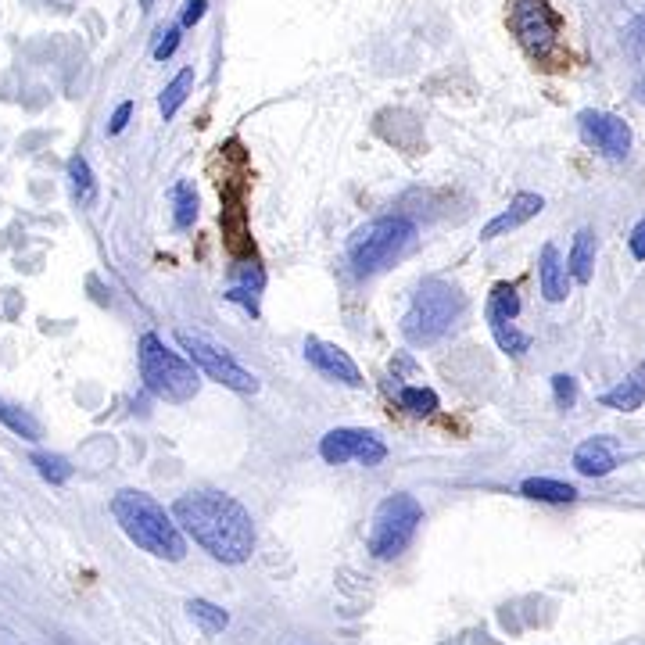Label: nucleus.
<instances>
[{
  "label": "nucleus",
  "mask_w": 645,
  "mask_h": 645,
  "mask_svg": "<svg viewBox=\"0 0 645 645\" xmlns=\"http://www.w3.org/2000/svg\"><path fill=\"white\" fill-rule=\"evenodd\" d=\"M205 8H208V0H190L187 8H183L180 29H190V26H198L201 18H205Z\"/></svg>",
  "instance_id": "c756f323"
},
{
  "label": "nucleus",
  "mask_w": 645,
  "mask_h": 645,
  "mask_svg": "<svg viewBox=\"0 0 645 645\" xmlns=\"http://www.w3.org/2000/svg\"><path fill=\"white\" fill-rule=\"evenodd\" d=\"M631 380H635V387H638V391H642V398H645V359L635 366V373H631Z\"/></svg>",
  "instance_id": "473e14b6"
},
{
  "label": "nucleus",
  "mask_w": 645,
  "mask_h": 645,
  "mask_svg": "<svg viewBox=\"0 0 645 645\" xmlns=\"http://www.w3.org/2000/svg\"><path fill=\"white\" fill-rule=\"evenodd\" d=\"M140 377L147 391L158 395L162 402H190L198 395V370L183 355L169 352L162 337L144 334L140 337Z\"/></svg>",
  "instance_id": "20e7f679"
},
{
  "label": "nucleus",
  "mask_w": 645,
  "mask_h": 645,
  "mask_svg": "<svg viewBox=\"0 0 645 645\" xmlns=\"http://www.w3.org/2000/svg\"><path fill=\"white\" fill-rule=\"evenodd\" d=\"M509 29L534 61L559 54V18L545 0H509Z\"/></svg>",
  "instance_id": "0eeeda50"
},
{
  "label": "nucleus",
  "mask_w": 645,
  "mask_h": 645,
  "mask_svg": "<svg viewBox=\"0 0 645 645\" xmlns=\"http://www.w3.org/2000/svg\"><path fill=\"white\" fill-rule=\"evenodd\" d=\"M176 47H180V26L165 29L162 40H158V47H155V58H158V61L172 58V54H176Z\"/></svg>",
  "instance_id": "c85d7f7f"
},
{
  "label": "nucleus",
  "mask_w": 645,
  "mask_h": 645,
  "mask_svg": "<svg viewBox=\"0 0 645 645\" xmlns=\"http://www.w3.org/2000/svg\"><path fill=\"white\" fill-rule=\"evenodd\" d=\"M187 610H190V617L201 624V631H205V635H219V631L230 624V613H226L223 606L208 602V599H190Z\"/></svg>",
  "instance_id": "a211bd4d"
},
{
  "label": "nucleus",
  "mask_w": 645,
  "mask_h": 645,
  "mask_svg": "<svg viewBox=\"0 0 645 645\" xmlns=\"http://www.w3.org/2000/svg\"><path fill=\"white\" fill-rule=\"evenodd\" d=\"M172 205H176V226L180 230L194 226V219H198V194H194L190 183H176L172 187Z\"/></svg>",
  "instance_id": "412c9836"
},
{
  "label": "nucleus",
  "mask_w": 645,
  "mask_h": 645,
  "mask_svg": "<svg viewBox=\"0 0 645 645\" xmlns=\"http://www.w3.org/2000/svg\"><path fill=\"white\" fill-rule=\"evenodd\" d=\"M581 140L606 158H624L631 151V129L620 115L610 112H581Z\"/></svg>",
  "instance_id": "9d476101"
},
{
  "label": "nucleus",
  "mask_w": 645,
  "mask_h": 645,
  "mask_svg": "<svg viewBox=\"0 0 645 645\" xmlns=\"http://www.w3.org/2000/svg\"><path fill=\"white\" fill-rule=\"evenodd\" d=\"M319 456L327 463H362V466H380L387 459V445L370 434V430H355V427H337L330 430L327 438L319 441Z\"/></svg>",
  "instance_id": "1a4fd4ad"
},
{
  "label": "nucleus",
  "mask_w": 645,
  "mask_h": 645,
  "mask_svg": "<svg viewBox=\"0 0 645 645\" xmlns=\"http://www.w3.org/2000/svg\"><path fill=\"white\" fill-rule=\"evenodd\" d=\"M112 513L119 520V527L126 531V538L137 549L151 552L158 559H169V563H180L187 556V542H183V531L176 527L172 513H165L151 495L144 491H119L112 499Z\"/></svg>",
  "instance_id": "f03ea898"
},
{
  "label": "nucleus",
  "mask_w": 645,
  "mask_h": 645,
  "mask_svg": "<svg viewBox=\"0 0 645 645\" xmlns=\"http://www.w3.org/2000/svg\"><path fill=\"white\" fill-rule=\"evenodd\" d=\"M0 420L8 423L15 434H22V438H29V441L40 438V427H36V423L29 420L26 413H15V409H11V405H4V402H0Z\"/></svg>",
  "instance_id": "a878e982"
},
{
  "label": "nucleus",
  "mask_w": 645,
  "mask_h": 645,
  "mask_svg": "<svg viewBox=\"0 0 645 645\" xmlns=\"http://www.w3.org/2000/svg\"><path fill=\"white\" fill-rule=\"evenodd\" d=\"M488 316H502V319H516L520 316V298L509 284H499L488 298Z\"/></svg>",
  "instance_id": "b1692460"
},
{
  "label": "nucleus",
  "mask_w": 645,
  "mask_h": 645,
  "mask_svg": "<svg viewBox=\"0 0 645 645\" xmlns=\"http://www.w3.org/2000/svg\"><path fill=\"white\" fill-rule=\"evenodd\" d=\"M527 499H538V502H574L577 491L574 484H563V481H552V477H527L520 484Z\"/></svg>",
  "instance_id": "dca6fc26"
},
{
  "label": "nucleus",
  "mask_w": 645,
  "mask_h": 645,
  "mask_svg": "<svg viewBox=\"0 0 645 645\" xmlns=\"http://www.w3.org/2000/svg\"><path fill=\"white\" fill-rule=\"evenodd\" d=\"M129 115H133V104L129 101H122L119 108H115V115H112V122H108V133H122V129H126V122H129Z\"/></svg>",
  "instance_id": "7c9ffc66"
},
{
  "label": "nucleus",
  "mask_w": 645,
  "mask_h": 645,
  "mask_svg": "<svg viewBox=\"0 0 645 645\" xmlns=\"http://www.w3.org/2000/svg\"><path fill=\"white\" fill-rule=\"evenodd\" d=\"M491 323V334H495V341H499V348L506 355H513V359H520V355L531 348V337L520 334V330L513 327V319H502V316H488Z\"/></svg>",
  "instance_id": "f3484780"
},
{
  "label": "nucleus",
  "mask_w": 645,
  "mask_h": 645,
  "mask_svg": "<svg viewBox=\"0 0 645 645\" xmlns=\"http://www.w3.org/2000/svg\"><path fill=\"white\" fill-rule=\"evenodd\" d=\"M624 43H628V51H631V54L645 58V11H642V15L631 18V26L624 29Z\"/></svg>",
  "instance_id": "cd10ccee"
},
{
  "label": "nucleus",
  "mask_w": 645,
  "mask_h": 645,
  "mask_svg": "<svg viewBox=\"0 0 645 645\" xmlns=\"http://www.w3.org/2000/svg\"><path fill=\"white\" fill-rule=\"evenodd\" d=\"M592 266H595V237L592 230H577L574 248H570V258H567V273L574 276L577 284H588L592 280Z\"/></svg>",
  "instance_id": "2eb2a0df"
},
{
  "label": "nucleus",
  "mask_w": 645,
  "mask_h": 645,
  "mask_svg": "<svg viewBox=\"0 0 645 645\" xmlns=\"http://www.w3.org/2000/svg\"><path fill=\"white\" fill-rule=\"evenodd\" d=\"M545 208V201L538 198V194H516L513 201H509V208L502 215H495L488 226L481 230V241H495V237H502V233H509V230H516V226H524L527 219H534V215L542 212Z\"/></svg>",
  "instance_id": "f8f14e48"
},
{
  "label": "nucleus",
  "mask_w": 645,
  "mask_h": 645,
  "mask_svg": "<svg viewBox=\"0 0 645 645\" xmlns=\"http://www.w3.org/2000/svg\"><path fill=\"white\" fill-rule=\"evenodd\" d=\"M538 284H542V294L545 301H563L570 291V276H567V266L559 262V251L552 244L542 248V258H538Z\"/></svg>",
  "instance_id": "ddd939ff"
},
{
  "label": "nucleus",
  "mask_w": 645,
  "mask_h": 645,
  "mask_svg": "<svg viewBox=\"0 0 645 645\" xmlns=\"http://www.w3.org/2000/svg\"><path fill=\"white\" fill-rule=\"evenodd\" d=\"M466 298L445 280H423L413 294V305L402 316V334L413 344H430L445 337L463 316Z\"/></svg>",
  "instance_id": "7ed1b4c3"
},
{
  "label": "nucleus",
  "mask_w": 645,
  "mask_h": 645,
  "mask_svg": "<svg viewBox=\"0 0 645 645\" xmlns=\"http://www.w3.org/2000/svg\"><path fill=\"white\" fill-rule=\"evenodd\" d=\"M33 463H36V470H40L43 481H51V484H65L72 477V466L61 456H51V452H36Z\"/></svg>",
  "instance_id": "393cba45"
},
{
  "label": "nucleus",
  "mask_w": 645,
  "mask_h": 645,
  "mask_svg": "<svg viewBox=\"0 0 645 645\" xmlns=\"http://www.w3.org/2000/svg\"><path fill=\"white\" fill-rule=\"evenodd\" d=\"M631 255L635 258H645V219L631 230Z\"/></svg>",
  "instance_id": "2f4dec72"
},
{
  "label": "nucleus",
  "mask_w": 645,
  "mask_h": 645,
  "mask_svg": "<svg viewBox=\"0 0 645 645\" xmlns=\"http://www.w3.org/2000/svg\"><path fill=\"white\" fill-rule=\"evenodd\" d=\"M416 237V226L405 215H384L366 223L352 241H348V258L359 273H380L402 255Z\"/></svg>",
  "instance_id": "39448f33"
},
{
  "label": "nucleus",
  "mask_w": 645,
  "mask_h": 645,
  "mask_svg": "<svg viewBox=\"0 0 645 645\" xmlns=\"http://www.w3.org/2000/svg\"><path fill=\"white\" fill-rule=\"evenodd\" d=\"M305 359H309L327 380H337V384H348V387H362L359 366H355L352 355L344 352V348H337V344L309 337V341H305Z\"/></svg>",
  "instance_id": "9b49d317"
},
{
  "label": "nucleus",
  "mask_w": 645,
  "mask_h": 645,
  "mask_svg": "<svg viewBox=\"0 0 645 645\" xmlns=\"http://www.w3.org/2000/svg\"><path fill=\"white\" fill-rule=\"evenodd\" d=\"M552 395H556L559 409H574V402H577V380L567 377V373L552 377Z\"/></svg>",
  "instance_id": "bb28decb"
},
{
  "label": "nucleus",
  "mask_w": 645,
  "mask_h": 645,
  "mask_svg": "<svg viewBox=\"0 0 645 645\" xmlns=\"http://www.w3.org/2000/svg\"><path fill=\"white\" fill-rule=\"evenodd\" d=\"M176 341H180L183 352L194 359V366H198L201 373H208L215 384L230 387V391H241V395H251V391H258V380L251 377L244 366H237V362H233L230 355L223 352V348H215L212 341H205L201 334H190V330H176Z\"/></svg>",
  "instance_id": "6e6552de"
},
{
  "label": "nucleus",
  "mask_w": 645,
  "mask_h": 645,
  "mask_svg": "<svg viewBox=\"0 0 645 645\" xmlns=\"http://www.w3.org/2000/svg\"><path fill=\"white\" fill-rule=\"evenodd\" d=\"M190 86H194V69H183L180 76H176L169 86H165L162 101H158V108H162V115H165V119H172V115L180 112V104L187 101Z\"/></svg>",
  "instance_id": "6ab92c4d"
},
{
  "label": "nucleus",
  "mask_w": 645,
  "mask_h": 645,
  "mask_svg": "<svg viewBox=\"0 0 645 645\" xmlns=\"http://www.w3.org/2000/svg\"><path fill=\"white\" fill-rule=\"evenodd\" d=\"M642 391L635 387V380H620L613 391H606L602 395V405H610V409H620V413H635V409H642Z\"/></svg>",
  "instance_id": "4be33fe9"
},
{
  "label": "nucleus",
  "mask_w": 645,
  "mask_h": 645,
  "mask_svg": "<svg viewBox=\"0 0 645 645\" xmlns=\"http://www.w3.org/2000/svg\"><path fill=\"white\" fill-rule=\"evenodd\" d=\"M574 466H577V473H585V477H606V473L617 466V456H613V448L606 438H588L577 445Z\"/></svg>",
  "instance_id": "4468645a"
},
{
  "label": "nucleus",
  "mask_w": 645,
  "mask_h": 645,
  "mask_svg": "<svg viewBox=\"0 0 645 645\" xmlns=\"http://www.w3.org/2000/svg\"><path fill=\"white\" fill-rule=\"evenodd\" d=\"M140 8H144V11H147V8H151V0H140Z\"/></svg>",
  "instance_id": "f704fd0d"
},
{
  "label": "nucleus",
  "mask_w": 645,
  "mask_h": 645,
  "mask_svg": "<svg viewBox=\"0 0 645 645\" xmlns=\"http://www.w3.org/2000/svg\"><path fill=\"white\" fill-rule=\"evenodd\" d=\"M172 520L223 563H244L255 552L251 513L223 491H190L172 502Z\"/></svg>",
  "instance_id": "f257e3e1"
},
{
  "label": "nucleus",
  "mask_w": 645,
  "mask_h": 645,
  "mask_svg": "<svg viewBox=\"0 0 645 645\" xmlns=\"http://www.w3.org/2000/svg\"><path fill=\"white\" fill-rule=\"evenodd\" d=\"M69 180H72V194H76L83 205H94L97 198V187H94V172L86 165V158H72L69 162Z\"/></svg>",
  "instance_id": "aec40b11"
},
{
  "label": "nucleus",
  "mask_w": 645,
  "mask_h": 645,
  "mask_svg": "<svg viewBox=\"0 0 645 645\" xmlns=\"http://www.w3.org/2000/svg\"><path fill=\"white\" fill-rule=\"evenodd\" d=\"M420 524H423V506L413 495H405V491L387 495L377 506V513H373L370 534H366V549L377 559H395L398 552L409 549Z\"/></svg>",
  "instance_id": "423d86ee"
},
{
  "label": "nucleus",
  "mask_w": 645,
  "mask_h": 645,
  "mask_svg": "<svg viewBox=\"0 0 645 645\" xmlns=\"http://www.w3.org/2000/svg\"><path fill=\"white\" fill-rule=\"evenodd\" d=\"M398 402H402V409H409L413 416L438 413V395H434L430 387H402V391H398Z\"/></svg>",
  "instance_id": "5701e85b"
},
{
  "label": "nucleus",
  "mask_w": 645,
  "mask_h": 645,
  "mask_svg": "<svg viewBox=\"0 0 645 645\" xmlns=\"http://www.w3.org/2000/svg\"><path fill=\"white\" fill-rule=\"evenodd\" d=\"M635 97H638V101H642V104H645V76H642V79H638V83H635Z\"/></svg>",
  "instance_id": "72a5a7b5"
}]
</instances>
